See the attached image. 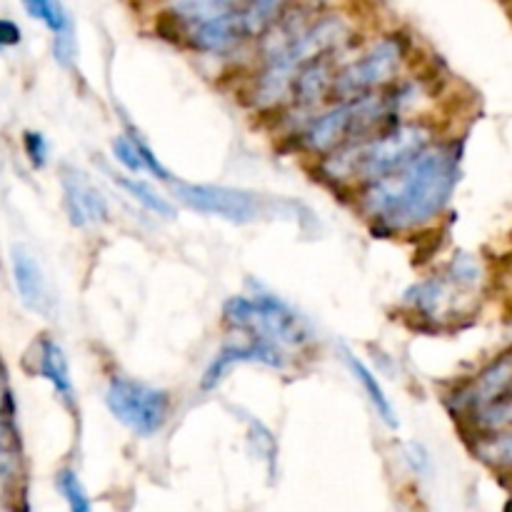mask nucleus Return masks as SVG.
Instances as JSON below:
<instances>
[{
	"mask_svg": "<svg viewBox=\"0 0 512 512\" xmlns=\"http://www.w3.org/2000/svg\"><path fill=\"white\" fill-rule=\"evenodd\" d=\"M460 160L458 140H435L398 170L355 190V210L375 238H398L430 228L453 200Z\"/></svg>",
	"mask_w": 512,
	"mask_h": 512,
	"instance_id": "obj_1",
	"label": "nucleus"
},
{
	"mask_svg": "<svg viewBox=\"0 0 512 512\" xmlns=\"http://www.w3.org/2000/svg\"><path fill=\"white\" fill-rule=\"evenodd\" d=\"M293 0H165L163 23L175 43L225 58L258 43Z\"/></svg>",
	"mask_w": 512,
	"mask_h": 512,
	"instance_id": "obj_2",
	"label": "nucleus"
},
{
	"mask_svg": "<svg viewBox=\"0 0 512 512\" xmlns=\"http://www.w3.org/2000/svg\"><path fill=\"white\" fill-rule=\"evenodd\" d=\"M435 140H440V135L438 123L433 118L428 115L405 118L370 138L345 145V148L315 160V173L335 190H348L353 195L363 185L373 183L413 160Z\"/></svg>",
	"mask_w": 512,
	"mask_h": 512,
	"instance_id": "obj_3",
	"label": "nucleus"
},
{
	"mask_svg": "<svg viewBox=\"0 0 512 512\" xmlns=\"http://www.w3.org/2000/svg\"><path fill=\"white\" fill-rule=\"evenodd\" d=\"M405 120L395 103L393 90L360 95V98L333 100L315 110L298 130H295V148L308 158L320 160L335 150L353 145L358 140L380 133L388 125Z\"/></svg>",
	"mask_w": 512,
	"mask_h": 512,
	"instance_id": "obj_4",
	"label": "nucleus"
},
{
	"mask_svg": "<svg viewBox=\"0 0 512 512\" xmlns=\"http://www.w3.org/2000/svg\"><path fill=\"white\" fill-rule=\"evenodd\" d=\"M485 270L470 253H458L443 270L405 290V308L410 315L433 325L455 323L478 305Z\"/></svg>",
	"mask_w": 512,
	"mask_h": 512,
	"instance_id": "obj_5",
	"label": "nucleus"
},
{
	"mask_svg": "<svg viewBox=\"0 0 512 512\" xmlns=\"http://www.w3.org/2000/svg\"><path fill=\"white\" fill-rule=\"evenodd\" d=\"M415 60V43L403 30H390L378 35L358 50L353 58L340 63L333 80V100L360 98V95L380 93L403 80Z\"/></svg>",
	"mask_w": 512,
	"mask_h": 512,
	"instance_id": "obj_6",
	"label": "nucleus"
},
{
	"mask_svg": "<svg viewBox=\"0 0 512 512\" xmlns=\"http://www.w3.org/2000/svg\"><path fill=\"white\" fill-rule=\"evenodd\" d=\"M223 323L230 333L255 335L270 340L288 353H300L315 340L308 320L268 290H255L248 295H233L223 305Z\"/></svg>",
	"mask_w": 512,
	"mask_h": 512,
	"instance_id": "obj_7",
	"label": "nucleus"
},
{
	"mask_svg": "<svg viewBox=\"0 0 512 512\" xmlns=\"http://www.w3.org/2000/svg\"><path fill=\"white\" fill-rule=\"evenodd\" d=\"M105 405L123 428H128L138 438H150V435H158L168 423L173 398L168 390L115 373L105 385Z\"/></svg>",
	"mask_w": 512,
	"mask_h": 512,
	"instance_id": "obj_8",
	"label": "nucleus"
},
{
	"mask_svg": "<svg viewBox=\"0 0 512 512\" xmlns=\"http://www.w3.org/2000/svg\"><path fill=\"white\" fill-rule=\"evenodd\" d=\"M170 185H173L178 203H183L185 208L228 220L233 225L258 223L270 215H278V200H270L265 195L253 193V190L228 188V185L178 183V180H173Z\"/></svg>",
	"mask_w": 512,
	"mask_h": 512,
	"instance_id": "obj_9",
	"label": "nucleus"
},
{
	"mask_svg": "<svg viewBox=\"0 0 512 512\" xmlns=\"http://www.w3.org/2000/svg\"><path fill=\"white\" fill-rule=\"evenodd\" d=\"M512 393V348L508 353L498 355L493 363L485 365L480 373H475L473 378L463 380L453 393L445 398L450 413L458 420H463V425L468 420H473L475 415L483 413L485 408L495 405L498 400H503L505 395Z\"/></svg>",
	"mask_w": 512,
	"mask_h": 512,
	"instance_id": "obj_10",
	"label": "nucleus"
},
{
	"mask_svg": "<svg viewBox=\"0 0 512 512\" xmlns=\"http://www.w3.org/2000/svg\"><path fill=\"white\" fill-rule=\"evenodd\" d=\"M233 335H238V340H228V343L213 355L210 365L205 368L203 378H200V388H203L205 393L218 388V385L228 378V373L235 365H265V368L273 370L290 368V353L280 348V345L263 338H255V335Z\"/></svg>",
	"mask_w": 512,
	"mask_h": 512,
	"instance_id": "obj_11",
	"label": "nucleus"
},
{
	"mask_svg": "<svg viewBox=\"0 0 512 512\" xmlns=\"http://www.w3.org/2000/svg\"><path fill=\"white\" fill-rule=\"evenodd\" d=\"M60 185H63L65 213L75 228H90L108 220V200L90 183L88 175L80 173L78 168H63Z\"/></svg>",
	"mask_w": 512,
	"mask_h": 512,
	"instance_id": "obj_12",
	"label": "nucleus"
},
{
	"mask_svg": "<svg viewBox=\"0 0 512 512\" xmlns=\"http://www.w3.org/2000/svg\"><path fill=\"white\" fill-rule=\"evenodd\" d=\"M10 270H13V283L15 290H18L20 303L33 310L35 315L50 318L55 300L53 293H50L48 278H45L43 265L35 260V255L25 245H13V250H10Z\"/></svg>",
	"mask_w": 512,
	"mask_h": 512,
	"instance_id": "obj_13",
	"label": "nucleus"
},
{
	"mask_svg": "<svg viewBox=\"0 0 512 512\" xmlns=\"http://www.w3.org/2000/svg\"><path fill=\"white\" fill-rule=\"evenodd\" d=\"M33 360H35V375L48 380V383L53 385L55 395H58L65 405H73L75 385H73V378H70L68 358H65V350L60 348V343H55L53 338L43 335V338L35 343Z\"/></svg>",
	"mask_w": 512,
	"mask_h": 512,
	"instance_id": "obj_14",
	"label": "nucleus"
},
{
	"mask_svg": "<svg viewBox=\"0 0 512 512\" xmlns=\"http://www.w3.org/2000/svg\"><path fill=\"white\" fill-rule=\"evenodd\" d=\"M110 148H113V158L118 160L128 173L138 175L148 170V173H153L155 178L163 180V183H173V175L168 173V168L160 163L158 155L145 145V140L140 138L135 130L120 133L118 138H113V145H110Z\"/></svg>",
	"mask_w": 512,
	"mask_h": 512,
	"instance_id": "obj_15",
	"label": "nucleus"
},
{
	"mask_svg": "<svg viewBox=\"0 0 512 512\" xmlns=\"http://www.w3.org/2000/svg\"><path fill=\"white\" fill-rule=\"evenodd\" d=\"M343 363L345 368L350 370V375L355 378V383L363 388L365 398H368V403L373 405V410L378 413V418L383 420L385 425H388L390 430H398L400 420H398V413H395L393 403H390V398L385 395L383 385H380L378 375L373 373V370L368 368V365L363 363V360L358 358V355H353L350 350H343Z\"/></svg>",
	"mask_w": 512,
	"mask_h": 512,
	"instance_id": "obj_16",
	"label": "nucleus"
},
{
	"mask_svg": "<svg viewBox=\"0 0 512 512\" xmlns=\"http://www.w3.org/2000/svg\"><path fill=\"white\" fill-rule=\"evenodd\" d=\"M470 448L480 463L500 475H512V428L470 433Z\"/></svg>",
	"mask_w": 512,
	"mask_h": 512,
	"instance_id": "obj_17",
	"label": "nucleus"
},
{
	"mask_svg": "<svg viewBox=\"0 0 512 512\" xmlns=\"http://www.w3.org/2000/svg\"><path fill=\"white\" fill-rule=\"evenodd\" d=\"M115 185H118V188H123L125 193L135 200V203L143 205L145 210H150V213L158 215V218L173 220L175 215H178L175 205L170 203L168 198H163V195H160L153 185L145 183V180L128 178V175H115Z\"/></svg>",
	"mask_w": 512,
	"mask_h": 512,
	"instance_id": "obj_18",
	"label": "nucleus"
},
{
	"mask_svg": "<svg viewBox=\"0 0 512 512\" xmlns=\"http://www.w3.org/2000/svg\"><path fill=\"white\" fill-rule=\"evenodd\" d=\"M20 3H23V10L30 18L43 23L53 35L73 33L75 30L70 13L65 10V5L60 0H20Z\"/></svg>",
	"mask_w": 512,
	"mask_h": 512,
	"instance_id": "obj_19",
	"label": "nucleus"
},
{
	"mask_svg": "<svg viewBox=\"0 0 512 512\" xmlns=\"http://www.w3.org/2000/svg\"><path fill=\"white\" fill-rule=\"evenodd\" d=\"M470 433H480V430H498V428H512V393L505 395L495 405L485 408L483 413L475 415L473 420L465 423Z\"/></svg>",
	"mask_w": 512,
	"mask_h": 512,
	"instance_id": "obj_20",
	"label": "nucleus"
},
{
	"mask_svg": "<svg viewBox=\"0 0 512 512\" xmlns=\"http://www.w3.org/2000/svg\"><path fill=\"white\" fill-rule=\"evenodd\" d=\"M55 485H58L60 495H63V500L68 503L70 512H93V505H90L88 493H85L83 483H80V478L75 470H70V468L60 470L58 478H55Z\"/></svg>",
	"mask_w": 512,
	"mask_h": 512,
	"instance_id": "obj_21",
	"label": "nucleus"
},
{
	"mask_svg": "<svg viewBox=\"0 0 512 512\" xmlns=\"http://www.w3.org/2000/svg\"><path fill=\"white\" fill-rule=\"evenodd\" d=\"M248 438H250V443H253L255 453H258L260 458L268 463L270 475H273L275 473V460H278V445H275L273 433H270V430L265 428L260 420L248 418Z\"/></svg>",
	"mask_w": 512,
	"mask_h": 512,
	"instance_id": "obj_22",
	"label": "nucleus"
},
{
	"mask_svg": "<svg viewBox=\"0 0 512 512\" xmlns=\"http://www.w3.org/2000/svg\"><path fill=\"white\" fill-rule=\"evenodd\" d=\"M23 150H25V158L30 160V165H33V168H45V165H48L50 143L43 133H38V130H25Z\"/></svg>",
	"mask_w": 512,
	"mask_h": 512,
	"instance_id": "obj_23",
	"label": "nucleus"
},
{
	"mask_svg": "<svg viewBox=\"0 0 512 512\" xmlns=\"http://www.w3.org/2000/svg\"><path fill=\"white\" fill-rule=\"evenodd\" d=\"M15 445V428H13V410H0V463L10 458Z\"/></svg>",
	"mask_w": 512,
	"mask_h": 512,
	"instance_id": "obj_24",
	"label": "nucleus"
},
{
	"mask_svg": "<svg viewBox=\"0 0 512 512\" xmlns=\"http://www.w3.org/2000/svg\"><path fill=\"white\" fill-rule=\"evenodd\" d=\"M23 40V33H20L18 23L8 18H0V48H13Z\"/></svg>",
	"mask_w": 512,
	"mask_h": 512,
	"instance_id": "obj_25",
	"label": "nucleus"
},
{
	"mask_svg": "<svg viewBox=\"0 0 512 512\" xmlns=\"http://www.w3.org/2000/svg\"><path fill=\"white\" fill-rule=\"evenodd\" d=\"M0 410H13V395H10L8 370L0 363Z\"/></svg>",
	"mask_w": 512,
	"mask_h": 512,
	"instance_id": "obj_26",
	"label": "nucleus"
},
{
	"mask_svg": "<svg viewBox=\"0 0 512 512\" xmlns=\"http://www.w3.org/2000/svg\"><path fill=\"white\" fill-rule=\"evenodd\" d=\"M508 512H512V498H510V505H508Z\"/></svg>",
	"mask_w": 512,
	"mask_h": 512,
	"instance_id": "obj_27",
	"label": "nucleus"
}]
</instances>
